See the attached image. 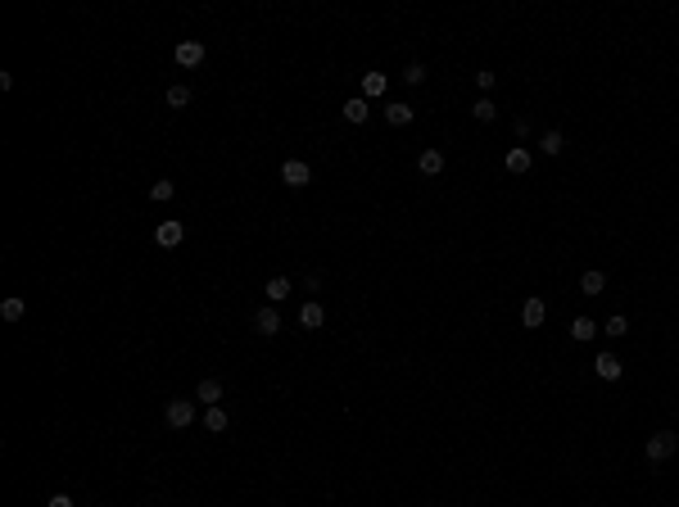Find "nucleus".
<instances>
[{"label": "nucleus", "mask_w": 679, "mask_h": 507, "mask_svg": "<svg viewBox=\"0 0 679 507\" xmlns=\"http://www.w3.org/2000/svg\"><path fill=\"white\" fill-rule=\"evenodd\" d=\"M643 453H648V462H666V457L679 453V435L675 430H657V435H648Z\"/></svg>", "instance_id": "1"}, {"label": "nucleus", "mask_w": 679, "mask_h": 507, "mask_svg": "<svg viewBox=\"0 0 679 507\" xmlns=\"http://www.w3.org/2000/svg\"><path fill=\"white\" fill-rule=\"evenodd\" d=\"M164 417H168L172 430H186L190 422H195V404H190V399H172V404L164 408Z\"/></svg>", "instance_id": "2"}, {"label": "nucleus", "mask_w": 679, "mask_h": 507, "mask_svg": "<svg viewBox=\"0 0 679 507\" xmlns=\"http://www.w3.org/2000/svg\"><path fill=\"white\" fill-rule=\"evenodd\" d=\"M281 181L290 190H299V186H308V181H313V168L303 164V159H285V164H281Z\"/></svg>", "instance_id": "3"}, {"label": "nucleus", "mask_w": 679, "mask_h": 507, "mask_svg": "<svg viewBox=\"0 0 679 507\" xmlns=\"http://www.w3.org/2000/svg\"><path fill=\"white\" fill-rule=\"evenodd\" d=\"M172 59H177L181 69H199V64H204V45H199V41H177Z\"/></svg>", "instance_id": "4"}, {"label": "nucleus", "mask_w": 679, "mask_h": 507, "mask_svg": "<svg viewBox=\"0 0 679 507\" xmlns=\"http://www.w3.org/2000/svg\"><path fill=\"white\" fill-rule=\"evenodd\" d=\"M155 241L164 245V250H177V245L186 241V227H181V222H172V217H168V222H159V227H155Z\"/></svg>", "instance_id": "5"}, {"label": "nucleus", "mask_w": 679, "mask_h": 507, "mask_svg": "<svg viewBox=\"0 0 679 507\" xmlns=\"http://www.w3.org/2000/svg\"><path fill=\"white\" fill-rule=\"evenodd\" d=\"M620 371H625V362H620L616 353H598L594 358V376L598 380H620Z\"/></svg>", "instance_id": "6"}, {"label": "nucleus", "mask_w": 679, "mask_h": 507, "mask_svg": "<svg viewBox=\"0 0 679 507\" xmlns=\"http://www.w3.org/2000/svg\"><path fill=\"white\" fill-rule=\"evenodd\" d=\"M254 331H258V336H276V331H281V313H276L272 304H267V308H258L254 313Z\"/></svg>", "instance_id": "7"}, {"label": "nucleus", "mask_w": 679, "mask_h": 507, "mask_svg": "<svg viewBox=\"0 0 679 507\" xmlns=\"http://www.w3.org/2000/svg\"><path fill=\"white\" fill-rule=\"evenodd\" d=\"M543 317H548V304H543V299H525L521 304V327H543Z\"/></svg>", "instance_id": "8"}, {"label": "nucleus", "mask_w": 679, "mask_h": 507, "mask_svg": "<svg viewBox=\"0 0 679 507\" xmlns=\"http://www.w3.org/2000/svg\"><path fill=\"white\" fill-rule=\"evenodd\" d=\"M195 399H199L204 408H217V399H222V380H217V376H204V380L195 385Z\"/></svg>", "instance_id": "9"}, {"label": "nucleus", "mask_w": 679, "mask_h": 507, "mask_svg": "<svg viewBox=\"0 0 679 507\" xmlns=\"http://www.w3.org/2000/svg\"><path fill=\"white\" fill-rule=\"evenodd\" d=\"M344 122H353V127H358V122H367V113H371V104L362 100V95H353V100H344Z\"/></svg>", "instance_id": "10"}, {"label": "nucleus", "mask_w": 679, "mask_h": 507, "mask_svg": "<svg viewBox=\"0 0 679 507\" xmlns=\"http://www.w3.org/2000/svg\"><path fill=\"white\" fill-rule=\"evenodd\" d=\"M322 322H327V313H322V304H317V299H308V304L299 308V327H303V331H317Z\"/></svg>", "instance_id": "11"}, {"label": "nucleus", "mask_w": 679, "mask_h": 507, "mask_svg": "<svg viewBox=\"0 0 679 507\" xmlns=\"http://www.w3.org/2000/svg\"><path fill=\"white\" fill-rule=\"evenodd\" d=\"M530 164H534V159H530V150H521V145H516V150H508V159H503V168H508L512 177L530 172Z\"/></svg>", "instance_id": "12"}, {"label": "nucleus", "mask_w": 679, "mask_h": 507, "mask_svg": "<svg viewBox=\"0 0 679 507\" xmlns=\"http://www.w3.org/2000/svg\"><path fill=\"white\" fill-rule=\"evenodd\" d=\"M385 118H389V127H408V122L417 118V109L399 100V104H385Z\"/></svg>", "instance_id": "13"}, {"label": "nucleus", "mask_w": 679, "mask_h": 507, "mask_svg": "<svg viewBox=\"0 0 679 507\" xmlns=\"http://www.w3.org/2000/svg\"><path fill=\"white\" fill-rule=\"evenodd\" d=\"M417 168L426 172V177H439V172H444V155H439V150H422V155H417Z\"/></svg>", "instance_id": "14"}, {"label": "nucleus", "mask_w": 679, "mask_h": 507, "mask_svg": "<svg viewBox=\"0 0 679 507\" xmlns=\"http://www.w3.org/2000/svg\"><path fill=\"white\" fill-rule=\"evenodd\" d=\"M385 91H389L385 73H362V100H376V95H385Z\"/></svg>", "instance_id": "15"}, {"label": "nucleus", "mask_w": 679, "mask_h": 507, "mask_svg": "<svg viewBox=\"0 0 679 507\" xmlns=\"http://www.w3.org/2000/svg\"><path fill=\"white\" fill-rule=\"evenodd\" d=\"M290 290H294V285H290V276H272V281L263 285L267 304H281V299H285V294H290Z\"/></svg>", "instance_id": "16"}, {"label": "nucleus", "mask_w": 679, "mask_h": 507, "mask_svg": "<svg viewBox=\"0 0 679 507\" xmlns=\"http://www.w3.org/2000/svg\"><path fill=\"white\" fill-rule=\"evenodd\" d=\"M227 426H231V417H227L222 408H204V430H208V435H222Z\"/></svg>", "instance_id": "17"}, {"label": "nucleus", "mask_w": 679, "mask_h": 507, "mask_svg": "<svg viewBox=\"0 0 679 507\" xmlns=\"http://www.w3.org/2000/svg\"><path fill=\"white\" fill-rule=\"evenodd\" d=\"M562 150H566V136H562V131H543L539 136V155H562Z\"/></svg>", "instance_id": "18"}, {"label": "nucleus", "mask_w": 679, "mask_h": 507, "mask_svg": "<svg viewBox=\"0 0 679 507\" xmlns=\"http://www.w3.org/2000/svg\"><path fill=\"white\" fill-rule=\"evenodd\" d=\"M580 290H585V294H602V290H607V276H602L598 267H594V272L580 276Z\"/></svg>", "instance_id": "19"}, {"label": "nucleus", "mask_w": 679, "mask_h": 507, "mask_svg": "<svg viewBox=\"0 0 679 507\" xmlns=\"http://www.w3.org/2000/svg\"><path fill=\"white\" fill-rule=\"evenodd\" d=\"M164 100H168V109H186V104H190V86H168V95H164Z\"/></svg>", "instance_id": "20"}, {"label": "nucleus", "mask_w": 679, "mask_h": 507, "mask_svg": "<svg viewBox=\"0 0 679 507\" xmlns=\"http://www.w3.org/2000/svg\"><path fill=\"white\" fill-rule=\"evenodd\" d=\"M0 317H5V322H23L27 317V304L23 299H5V304H0Z\"/></svg>", "instance_id": "21"}, {"label": "nucleus", "mask_w": 679, "mask_h": 507, "mask_svg": "<svg viewBox=\"0 0 679 507\" xmlns=\"http://www.w3.org/2000/svg\"><path fill=\"white\" fill-rule=\"evenodd\" d=\"M571 336H576V340H594L598 336V322L594 317H576V322H571Z\"/></svg>", "instance_id": "22"}, {"label": "nucleus", "mask_w": 679, "mask_h": 507, "mask_svg": "<svg viewBox=\"0 0 679 507\" xmlns=\"http://www.w3.org/2000/svg\"><path fill=\"white\" fill-rule=\"evenodd\" d=\"M476 122H494V118H499V104H494V100H476Z\"/></svg>", "instance_id": "23"}, {"label": "nucleus", "mask_w": 679, "mask_h": 507, "mask_svg": "<svg viewBox=\"0 0 679 507\" xmlns=\"http://www.w3.org/2000/svg\"><path fill=\"white\" fill-rule=\"evenodd\" d=\"M172 195H177V186H172V181H155V186H150V199H159V204H168Z\"/></svg>", "instance_id": "24"}, {"label": "nucleus", "mask_w": 679, "mask_h": 507, "mask_svg": "<svg viewBox=\"0 0 679 507\" xmlns=\"http://www.w3.org/2000/svg\"><path fill=\"white\" fill-rule=\"evenodd\" d=\"M607 336H611V340L629 336V317H620V313H616V317H607Z\"/></svg>", "instance_id": "25"}, {"label": "nucleus", "mask_w": 679, "mask_h": 507, "mask_svg": "<svg viewBox=\"0 0 679 507\" xmlns=\"http://www.w3.org/2000/svg\"><path fill=\"white\" fill-rule=\"evenodd\" d=\"M403 82L408 86H422L426 82V64H408V69H403Z\"/></svg>", "instance_id": "26"}, {"label": "nucleus", "mask_w": 679, "mask_h": 507, "mask_svg": "<svg viewBox=\"0 0 679 507\" xmlns=\"http://www.w3.org/2000/svg\"><path fill=\"white\" fill-rule=\"evenodd\" d=\"M494 82H499V73H489V69L476 73V86H480V91H494Z\"/></svg>", "instance_id": "27"}, {"label": "nucleus", "mask_w": 679, "mask_h": 507, "mask_svg": "<svg viewBox=\"0 0 679 507\" xmlns=\"http://www.w3.org/2000/svg\"><path fill=\"white\" fill-rule=\"evenodd\" d=\"M45 507H73V499H69V494H55V499L45 503Z\"/></svg>", "instance_id": "28"}]
</instances>
